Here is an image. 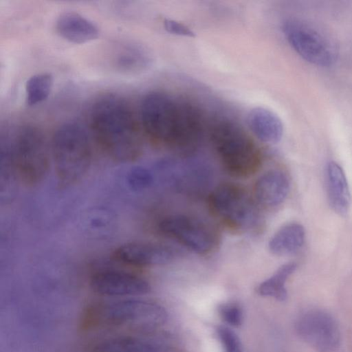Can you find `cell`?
<instances>
[{
  "label": "cell",
  "instance_id": "6da1fadb",
  "mask_svg": "<svg viewBox=\"0 0 352 352\" xmlns=\"http://www.w3.org/2000/svg\"><path fill=\"white\" fill-rule=\"evenodd\" d=\"M140 117L144 132L153 142L176 151L190 152L202 136L204 120L199 108L164 91L145 95Z\"/></svg>",
  "mask_w": 352,
  "mask_h": 352
},
{
  "label": "cell",
  "instance_id": "7a4b0ae2",
  "mask_svg": "<svg viewBox=\"0 0 352 352\" xmlns=\"http://www.w3.org/2000/svg\"><path fill=\"white\" fill-rule=\"evenodd\" d=\"M92 131L105 153L113 160L129 162L142 152L139 124L128 102L120 96L107 94L94 104Z\"/></svg>",
  "mask_w": 352,
  "mask_h": 352
},
{
  "label": "cell",
  "instance_id": "3957f363",
  "mask_svg": "<svg viewBox=\"0 0 352 352\" xmlns=\"http://www.w3.org/2000/svg\"><path fill=\"white\" fill-rule=\"evenodd\" d=\"M166 320L167 312L162 306L141 299H125L87 305L79 324L82 331L124 327L149 329L162 325Z\"/></svg>",
  "mask_w": 352,
  "mask_h": 352
},
{
  "label": "cell",
  "instance_id": "277c9868",
  "mask_svg": "<svg viewBox=\"0 0 352 352\" xmlns=\"http://www.w3.org/2000/svg\"><path fill=\"white\" fill-rule=\"evenodd\" d=\"M210 139L224 169L235 177H248L259 169L262 157L258 148L235 122L221 119L210 130Z\"/></svg>",
  "mask_w": 352,
  "mask_h": 352
},
{
  "label": "cell",
  "instance_id": "5b68a950",
  "mask_svg": "<svg viewBox=\"0 0 352 352\" xmlns=\"http://www.w3.org/2000/svg\"><path fill=\"white\" fill-rule=\"evenodd\" d=\"M51 154L62 185H72L80 180L92 160L91 146L85 128L76 122L59 126L53 135Z\"/></svg>",
  "mask_w": 352,
  "mask_h": 352
},
{
  "label": "cell",
  "instance_id": "8992f818",
  "mask_svg": "<svg viewBox=\"0 0 352 352\" xmlns=\"http://www.w3.org/2000/svg\"><path fill=\"white\" fill-rule=\"evenodd\" d=\"M10 150L9 160L19 179L28 186L40 183L50 166V153L41 131L33 125L19 129Z\"/></svg>",
  "mask_w": 352,
  "mask_h": 352
},
{
  "label": "cell",
  "instance_id": "52a82bcc",
  "mask_svg": "<svg viewBox=\"0 0 352 352\" xmlns=\"http://www.w3.org/2000/svg\"><path fill=\"white\" fill-rule=\"evenodd\" d=\"M208 204L212 215L230 230L245 232L259 226L261 217L254 199L238 184L217 186L209 195Z\"/></svg>",
  "mask_w": 352,
  "mask_h": 352
},
{
  "label": "cell",
  "instance_id": "ba28073f",
  "mask_svg": "<svg viewBox=\"0 0 352 352\" xmlns=\"http://www.w3.org/2000/svg\"><path fill=\"white\" fill-rule=\"evenodd\" d=\"M291 47L306 61L320 67H329L337 60L333 42L313 24L298 19H289L283 25Z\"/></svg>",
  "mask_w": 352,
  "mask_h": 352
},
{
  "label": "cell",
  "instance_id": "9c48e42d",
  "mask_svg": "<svg viewBox=\"0 0 352 352\" xmlns=\"http://www.w3.org/2000/svg\"><path fill=\"white\" fill-rule=\"evenodd\" d=\"M159 231L199 254L211 252L218 243V234L208 223L184 214L169 215L158 224Z\"/></svg>",
  "mask_w": 352,
  "mask_h": 352
},
{
  "label": "cell",
  "instance_id": "30bf717a",
  "mask_svg": "<svg viewBox=\"0 0 352 352\" xmlns=\"http://www.w3.org/2000/svg\"><path fill=\"white\" fill-rule=\"evenodd\" d=\"M297 335L318 352H333L340 346V332L334 318L325 311L313 309L296 320Z\"/></svg>",
  "mask_w": 352,
  "mask_h": 352
},
{
  "label": "cell",
  "instance_id": "8fae6325",
  "mask_svg": "<svg viewBox=\"0 0 352 352\" xmlns=\"http://www.w3.org/2000/svg\"><path fill=\"white\" fill-rule=\"evenodd\" d=\"M92 290L107 296H137L151 290L149 283L135 274L120 270H103L91 278Z\"/></svg>",
  "mask_w": 352,
  "mask_h": 352
},
{
  "label": "cell",
  "instance_id": "7c38bea8",
  "mask_svg": "<svg viewBox=\"0 0 352 352\" xmlns=\"http://www.w3.org/2000/svg\"><path fill=\"white\" fill-rule=\"evenodd\" d=\"M118 263L136 267L167 264L175 258L170 247L156 243L133 242L117 248L112 256Z\"/></svg>",
  "mask_w": 352,
  "mask_h": 352
},
{
  "label": "cell",
  "instance_id": "4fadbf2b",
  "mask_svg": "<svg viewBox=\"0 0 352 352\" xmlns=\"http://www.w3.org/2000/svg\"><path fill=\"white\" fill-rule=\"evenodd\" d=\"M289 186V179L285 172L276 169L268 170L254 184V199L265 206H278L287 197Z\"/></svg>",
  "mask_w": 352,
  "mask_h": 352
},
{
  "label": "cell",
  "instance_id": "5bb4252c",
  "mask_svg": "<svg viewBox=\"0 0 352 352\" xmlns=\"http://www.w3.org/2000/svg\"><path fill=\"white\" fill-rule=\"evenodd\" d=\"M56 30L65 40L78 44L94 41L100 34L94 23L74 12L60 14L56 21Z\"/></svg>",
  "mask_w": 352,
  "mask_h": 352
},
{
  "label": "cell",
  "instance_id": "9a60e30c",
  "mask_svg": "<svg viewBox=\"0 0 352 352\" xmlns=\"http://www.w3.org/2000/svg\"><path fill=\"white\" fill-rule=\"evenodd\" d=\"M152 62V56L148 50L134 43L118 45L111 58L112 65L117 71L129 74L147 70Z\"/></svg>",
  "mask_w": 352,
  "mask_h": 352
},
{
  "label": "cell",
  "instance_id": "2e32d148",
  "mask_svg": "<svg viewBox=\"0 0 352 352\" xmlns=\"http://www.w3.org/2000/svg\"><path fill=\"white\" fill-rule=\"evenodd\" d=\"M247 123L255 136L261 141L275 144L283 134L282 120L273 111L264 107H254L247 116Z\"/></svg>",
  "mask_w": 352,
  "mask_h": 352
},
{
  "label": "cell",
  "instance_id": "e0dca14e",
  "mask_svg": "<svg viewBox=\"0 0 352 352\" xmlns=\"http://www.w3.org/2000/svg\"><path fill=\"white\" fill-rule=\"evenodd\" d=\"M327 184L331 208L340 215H346L351 205V193L344 172L336 162L327 165Z\"/></svg>",
  "mask_w": 352,
  "mask_h": 352
},
{
  "label": "cell",
  "instance_id": "ac0fdd59",
  "mask_svg": "<svg viewBox=\"0 0 352 352\" xmlns=\"http://www.w3.org/2000/svg\"><path fill=\"white\" fill-rule=\"evenodd\" d=\"M158 340L140 336L126 335L102 340L90 352H165Z\"/></svg>",
  "mask_w": 352,
  "mask_h": 352
},
{
  "label": "cell",
  "instance_id": "d6986e66",
  "mask_svg": "<svg viewBox=\"0 0 352 352\" xmlns=\"http://www.w3.org/2000/svg\"><path fill=\"white\" fill-rule=\"evenodd\" d=\"M305 232L302 225L290 223L280 228L270 239L268 248L277 256H287L296 253L303 245Z\"/></svg>",
  "mask_w": 352,
  "mask_h": 352
},
{
  "label": "cell",
  "instance_id": "ffe728a7",
  "mask_svg": "<svg viewBox=\"0 0 352 352\" xmlns=\"http://www.w3.org/2000/svg\"><path fill=\"white\" fill-rule=\"evenodd\" d=\"M297 267L296 263L290 262L281 265L270 278L259 284V295L284 301L287 296L285 283Z\"/></svg>",
  "mask_w": 352,
  "mask_h": 352
},
{
  "label": "cell",
  "instance_id": "44dd1931",
  "mask_svg": "<svg viewBox=\"0 0 352 352\" xmlns=\"http://www.w3.org/2000/svg\"><path fill=\"white\" fill-rule=\"evenodd\" d=\"M53 87V77L48 73L32 76L25 84V100L29 106L45 101L50 96Z\"/></svg>",
  "mask_w": 352,
  "mask_h": 352
},
{
  "label": "cell",
  "instance_id": "7402d4cb",
  "mask_svg": "<svg viewBox=\"0 0 352 352\" xmlns=\"http://www.w3.org/2000/svg\"><path fill=\"white\" fill-rule=\"evenodd\" d=\"M216 333L224 352H243L240 338L232 329L219 326Z\"/></svg>",
  "mask_w": 352,
  "mask_h": 352
},
{
  "label": "cell",
  "instance_id": "603a6c76",
  "mask_svg": "<svg viewBox=\"0 0 352 352\" xmlns=\"http://www.w3.org/2000/svg\"><path fill=\"white\" fill-rule=\"evenodd\" d=\"M219 314L221 319L230 326L238 327L243 320L242 308L236 302H225L219 305Z\"/></svg>",
  "mask_w": 352,
  "mask_h": 352
},
{
  "label": "cell",
  "instance_id": "cb8c5ba5",
  "mask_svg": "<svg viewBox=\"0 0 352 352\" xmlns=\"http://www.w3.org/2000/svg\"><path fill=\"white\" fill-rule=\"evenodd\" d=\"M129 181L132 188L141 190L148 187L152 184L153 176L147 169L138 167L129 173Z\"/></svg>",
  "mask_w": 352,
  "mask_h": 352
},
{
  "label": "cell",
  "instance_id": "d4e9b609",
  "mask_svg": "<svg viewBox=\"0 0 352 352\" xmlns=\"http://www.w3.org/2000/svg\"><path fill=\"white\" fill-rule=\"evenodd\" d=\"M165 30L170 33L178 36L194 37L195 33L185 24L175 20L166 19L164 21Z\"/></svg>",
  "mask_w": 352,
  "mask_h": 352
}]
</instances>
